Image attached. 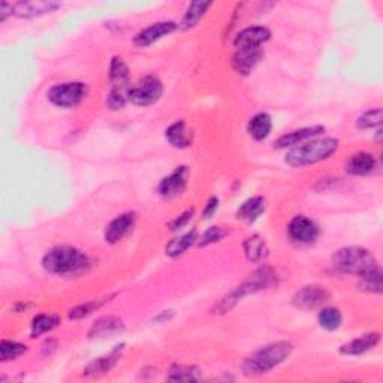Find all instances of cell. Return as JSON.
Segmentation results:
<instances>
[{"mask_svg": "<svg viewBox=\"0 0 383 383\" xmlns=\"http://www.w3.org/2000/svg\"><path fill=\"white\" fill-rule=\"evenodd\" d=\"M136 216L135 212H123V215L117 216L114 220L108 223V226L105 229V241L110 244L119 243L123 240L127 233H129L135 226Z\"/></svg>", "mask_w": 383, "mask_h": 383, "instance_id": "cell-16", "label": "cell"}, {"mask_svg": "<svg viewBox=\"0 0 383 383\" xmlns=\"http://www.w3.org/2000/svg\"><path fill=\"white\" fill-rule=\"evenodd\" d=\"M265 207H267V204H265V199L262 196H253L244 201L240 205V208L237 210V219L247 223L256 222L265 211Z\"/></svg>", "mask_w": 383, "mask_h": 383, "instance_id": "cell-26", "label": "cell"}, {"mask_svg": "<svg viewBox=\"0 0 383 383\" xmlns=\"http://www.w3.org/2000/svg\"><path fill=\"white\" fill-rule=\"evenodd\" d=\"M192 217H194V208L187 210V211L183 212L182 216H178V217L171 223V229H173V231H177V229H180V228H185V226L187 225V223L190 222Z\"/></svg>", "mask_w": 383, "mask_h": 383, "instance_id": "cell-37", "label": "cell"}, {"mask_svg": "<svg viewBox=\"0 0 383 383\" xmlns=\"http://www.w3.org/2000/svg\"><path fill=\"white\" fill-rule=\"evenodd\" d=\"M329 292L321 284H307L301 287L294 296L292 304L300 310H313L329 301Z\"/></svg>", "mask_w": 383, "mask_h": 383, "instance_id": "cell-9", "label": "cell"}, {"mask_svg": "<svg viewBox=\"0 0 383 383\" xmlns=\"http://www.w3.org/2000/svg\"><path fill=\"white\" fill-rule=\"evenodd\" d=\"M271 131H273V119L267 113H258L249 120L247 132L254 141L267 140Z\"/></svg>", "mask_w": 383, "mask_h": 383, "instance_id": "cell-24", "label": "cell"}, {"mask_svg": "<svg viewBox=\"0 0 383 383\" xmlns=\"http://www.w3.org/2000/svg\"><path fill=\"white\" fill-rule=\"evenodd\" d=\"M89 93V86L86 82L73 81V82H62L52 86L47 96L48 101L59 106V108H73L80 105Z\"/></svg>", "mask_w": 383, "mask_h": 383, "instance_id": "cell-7", "label": "cell"}, {"mask_svg": "<svg viewBox=\"0 0 383 383\" xmlns=\"http://www.w3.org/2000/svg\"><path fill=\"white\" fill-rule=\"evenodd\" d=\"M263 57L262 48H240L232 56V68L240 75H250L252 71L258 66V63Z\"/></svg>", "mask_w": 383, "mask_h": 383, "instance_id": "cell-15", "label": "cell"}, {"mask_svg": "<svg viewBox=\"0 0 383 383\" xmlns=\"http://www.w3.org/2000/svg\"><path fill=\"white\" fill-rule=\"evenodd\" d=\"M211 6H212L211 2H192L186 9V14L182 20V23H180V27L183 29L195 27L199 23V20L205 15V13Z\"/></svg>", "mask_w": 383, "mask_h": 383, "instance_id": "cell-29", "label": "cell"}, {"mask_svg": "<svg viewBox=\"0 0 383 383\" xmlns=\"http://www.w3.org/2000/svg\"><path fill=\"white\" fill-rule=\"evenodd\" d=\"M219 208V198L212 196L208 199L205 208L202 210V219H211L212 216L216 215V211Z\"/></svg>", "mask_w": 383, "mask_h": 383, "instance_id": "cell-36", "label": "cell"}, {"mask_svg": "<svg viewBox=\"0 0 383 383\" xmlns=\"http://www.w3.org/2000/svg\"><path fill=\"white\" fill-rule=\"evenodd\" d=\"M187 180H189V168L185 165L175 168L171 174L166 175L162 182L159 183L157 186L159 195L168 199L182 195L187 186Z\"/></svg>", "mask_w": 383, "mask_h": 383, "instance_id": "cell-11", "label": "cell"}, {"mask_svg": "<svg viewBox=\"0 0 383 383\" xmlns=\"http://www.w3.org/2000/svg\"><path fill=\"white\" fill-rule=\"evenodd\" d=\"M382 108H375V110H368L363 115L358 117L356 120V127L361 131H368V129H375V127H379L382 124Z\"/></svg>", "mask_w": 383, "mask_h": 383, "instance_id": "cell-34", "label": "cell"}, {"mask_svg": "<svg viewBox=\"0 0 383 383\" xmlns=\"http://www.w3.org/2000/svg\"><path fill=\"white\" fill-rule=\"evenodd\" d=\"M317 322L326 331H335L343 322V315L335 307H324L317 315Z\"/></svg>", "mask_w": 383, "mask_h": 383, "instance_id": "cell-30", "label": "cell"}, {"mask_svg": "<svg viewBox=\"0 0 383 383\" xmlns=\"http://www.w3.org/2000/svg\"><path fill=\"white\" fill-rule=\"evenodd\" d=\"M110 81L111 90L106 96V105L111 110H122L129 102L131 90L129 68L122 57H113L110 65Z\"/></svg>", "mask_w": 383, "mask_h": 383, "instance_id": "cell-6", "label": "cell"}, {"mask_svg": "<svg viewBox=\"0 0 383 383\" xmlns=\"http://www.w3.org/2000/svg\"><path fill=\"white\" fill-rule=\"evenodd\" d=\"M177 29L178 24L174 23V21H159V23L148 26L143 29L140 34H136V36L133 38V44L136 47H148L154 44V42L161 41L162 38L174 34Z\"/></svg>", "mask_w": 383, "mask_h": 383, "instance_id": "cell-12", "label": "cell"}, {"mask_svg": "<svg viewBox=\"0 0 383 383\" xmlns=\"http://www.w3.org/2000/svg\"><path fill=\"white\" fill-rule=\"evenodd\" d=\"M317 223L307 216H295L287 225V236L296 244H313L319 237Z\"/></svg>", "mask_w": 383, "mask_h": 383, "instance_id": "cell-10", "label": "cell"}, {"mask_svg": "<svg viewBox=\"0 0 383 383\" xmlns=\"http://www.w3.org/2000/svg\"><path fill=\"white\" fill-rule=\"evenodd\" d=\"M325 131L324 126H310V127H303V129L298 131H292L289 133L282 135L277 141L274 143V148H287V147H296L298 144H301L307 140H310V138L322 133Z\"/></svg>", "mask_w": 383, "mask_h": 383, "instance_id": "cell-21", "label": "cell"}, {"mask_svg": "<svg viewBox=\"0 0 383 383\" xmlns=\"http://www.w3.org/2000/svg\"><path fill=\"white\" fill-rule=\"evenodd\" d=\"M333 265L346 274H354L356 277L379 270V262L375 254L364 247H343L333 254Z\"/></svg>", "mask_w": 383, "mask_h": 383, "instance_id": "cell-5", "label": "cell"}, {"mask_svg": "<svg viewBox=\"0 0 383 383\" xmlns=\"http://www.w3.org/2000/svg\"><path fill=\"white\" fill-rule=\"evenodd\" d=\"M226 236H228V231L223 226H211L198 238L196 244H198V247H205V246H210V244L219 243L222 238H225Z\"/></svg>", "mask_w": 383, "mask_h": 383, "instance_id": "cell-35", "label": "cell"}, {"mask_svg": "<svg viewBox=\"0 0 383 383\" xmlns=\"http://www.w3.org/2000/svg\"><path fill=\"white\" fill-rule=\"evenodd\" d=\"M60 325V317L57 315H38L34 317L30 325V337L36 338L42 334L50 333Z\"/></svg>", "mask_w": 383, "mask_h": 383, "instance_id": "cell-27", "label": "cell"}, {"mask_svg": "<svg viewBox=\"0 0 383 383\" xmlns=\"http://www.w3.org/2000/svg\"><path fill=\"white\" fill-rule=\"evenodd\" d=\"M166 141L175 148H187L194 143V132L189 129L185 120H177L165 131Z\"/></svg>", "mask_w": 383, "mask_h": 383, "instance_id": "cell-22", "label": "cell"}, {"mask_svg": "<svg viewBox=\"0 0 383 383\" xmlns=\"http://www.w3.org/2000/svg\"><path fill=\"white\" fill-rule=\"evenodd\" d=\"M164 94V84L157 77H145L129 90V102L136 106H150Z\"/></svg>", "mask_w": 383, "mask_h": 383, "instance_id": "cell-8", "label": "cell"}, {"mask_svg": "<svg viewBox=\"0 0 383 383\" xmlns=\"http://www.w3.org/2000/svg\"><path fill=\"white\" fill-rule=\"evenodd\" d=\"M338 140L335 138H321V140L307 141L291 148L284 156V162L292 168H303L326 161L338 150Z\"/></svg>", "mask_w": 383, "mask_h": 383, "instance_id": "cell-3", "label": "cell"}, {"mask_svg": "<svg viewBox=\"0 0 383 383\" xmlns=\"http://www.w3.org/2000/svg\"><path fill=\"white\" fill-rule=\"evenodd\" d=\"M377 169V159L368 152H358L352 154L346 164V171L350 175H370Z\"/></svg>", "mask_w": 383, "mask_h": 383, "instance_id": "cell-19", "label": "cell"}, {"mask_svg": "<svg viewBox=\"0 0 383 383\" xmlns=\"http://www.w3.org/2000/svg\"><path fill=\"white\" fill-rule=\"evenodd\" d=\"M90 258L82 250L72 246H57L50 249L42 258V268L52 275H80L87 273Z\"/></svg>", "mask_w": 383, "mask_h": 383, "instance_id": "cell-1", "label": "cell"}, {"mask_svg": "<svg viewBox=\"0 0 383 383\" xmlns=\"http://www.w3.org/2000/svg\"><path fill=\"white\" fill-rule=\"evenodd\" d=\"M275 283H277V277H275V273L271 268L265 267L254 271L246 282H243L236 289L222 298L215 305V313H228L240 301H243V298L262 289H267V287H271Z\"/></svg>", "mask_w": 383, "mask_h": 383, "instance_id": "cell-4", "label": "cell"}, {"mask_svg": "<svg viewBox=\"0 0 383 383\" xmlns=\"http://www.w3.org/2000/svg\"><path fill=\"white\" fill-rule=\"evenodd\" d=\"M62 5L57 2H42V0H30V2H17L13 3V15L21 18H35L45 14L55 13Z\"/></svg>", "mask_w": 383, "mask_h": 383, "instance_id": "cell-17", "label": "cell"}, {"mask_svg": "<svg viewBox=\"0 0 383 383\" xmlns=\"http://www.w3.org/2000/svg\"><path fill=\"white\" fill-rule=\"evenodd\" d=\"M380 342V334L379 333H367L361 337H356L350 340L349 343L343 345L340 347V354L346 356H359L367 354L368 350L375 349Z\"/></svg>", "mask_w": 383, "mask_h": 383, "instance_id": "cell-18", "label": "cell"}, {"mask_svg": "<svg viewBox=\"0 0 383 383\" xmlns=\"http://www.w3.org/2000/svg\"><path fill=\"white\" fill-rule=\"evenodd\" d=\"M106 301H110V298H103V300H96V301L84 303L81 305H77V307L71 308L68 316H69V319H72V321H78V319H84V317L90 316L93 312L98 310V308H101Z\"/></svg>", "mask_w": 383, "mask_h": 383, "instance_id": "cell-33", "label": "cell"}, {"mask_svg": "<svg viewBox=\"0 0 383 383\" xmlns=\"http://www.w3.org/2000/svg\"><path fill=\"white\" fill-rule=\"evenodd\" d=\"M294 352V345L289 342H275L261 347L256 352L244 359L243 373L246 376H262L275 367L283 364Z\"/></svg>", "mask_w": 383, "mask_h": 383, "instance_id": "cell-2", "label": "cell"}, {"mask_svg": "<svg viewBox=\"0 0 383 383\" xmlns=\"http://www.w3.org/2000/svg\"><path fill=\"white\" fill-rule=\"evenodd\" d=\"M359 289H363L368 294H382L383 283H382V271L380 268L376 271H371L366 275H361Z\"/></svg>", "mask_w": 383, "mask_h": 383, "instance_id": "cell-32", "label": "cell"}, {"mask_svg": "<svg viewBox=\"0 0 383 383\" xmlns=\"http://www.w3.org/2000/svg\"><path fill=\"white\" fill-rule=\"evenodd\" d=\"M24 352H27L26 345L10 342V340H2V342H0V361H2V363L14 361Z\"/></svg>", "mask_w": 383, "mask_h": 383, "instance_id": "cell-31", "label": "cell"}, {"mask_svg": "<svg viewBox=\"0 0 383 383\" xmlns=\"http://www.w3.org/2000/svg\"><path fill=\"white\" fill-rule=\"evenodd\" d=\"M196 241H198V231L196 229H192V231L183 233V236H180L166 244V247H165L166 256H169V258L182 256V254L186 253Z\"/></svg>", "mask_w": 383, "mask_h": 383, "instance_id": "cell-25", "label": "cell"}, {"mask_svg": "<svg viewBox=\"0 0 383 383\" xmlns=\"http://www.w3.org/2000/svg\"><path fill=\"white\" fill-rule=\"evenodd\" d=\"M122 347H123V345L115 346V349L110 355H105V356L96 358L94 361H92V363L86 368H84L82 376L84 377H99V376L110 373V371L115 367L117 361H119Z\"/></svg>", "mask_w": 383, "mask_h": 383, "instance_id": "cell-20", "label": "cell"}, {"mask_svg": "<svg viewBox=\"0 0 383 383\" xmlns=\"http://www.w3.org/2000/svg\"><path fill=\"white\" fill-rule=\"evenodd\" d=\"M9 15H13V3L2 2L0 3V23H3Z\"/></svg>", "mask_w": 383, "mask_h": 383, "instance_id": "cell-38", "label": "cell"}, {"mask_svg": "<svg viewBox=\"0 0 383 383\" xmlns=\"http://www.w3.org/2000/svg\"><path fill=\"white\" fill-rule=\"evenodd\" d=\"M124 324L120 317L108 315L96 319L89 329V338H108L124 333Z\"/></svg>", "mask_w": 383, "mask_h": 383, "instance_id": "cell-13", "label": "cell"}, {"mask_svg": "<svg viewBox=\"0 0 383 383\" xmlns=\"http://www.w3.org/2000/svg\"><path fill=\"white\" fill-rule=\"evenodd\" d=\"M166 379L169 382H199L201 370L195 366L174 364L168 371Z\"/></svg>", "mask_w": 383, "mask_h": 383, "instance_id": "cell-28", "label": "cell"}, {"mask_svg": "<svg viewBox=\"0 0 383 383\" xmlns=\"http://www.w3.org/2000/svg\"><path fill=\"white\" fill-rule=\"evenodd\" d=\"M243 249H244V254H246L247 261H250L253 263H259V262L267 259V256H268L267 243H265V240L261 236H258V233H253V236L244 240Z\"/></svg>", "mask_w": 383, "mask_h": 383, "instance_id": "cell-23", "label": "cell"}, {"mask_svg": "<svg viewBox=\"0 0 383 383\" xmlns=\"http://www.w3.org/2000/svg\"><path fill=\"white\" fill-rule=\"evenodd\" d=\"M271 38V31L263 26H252L243 29L233 39V45L240 48H261L262 44L268 42Z\"/></svg>", "mask_w": 383, "mask_h": 383, "instance_id": "cell-14", "label": "cell"}]
</instances>
